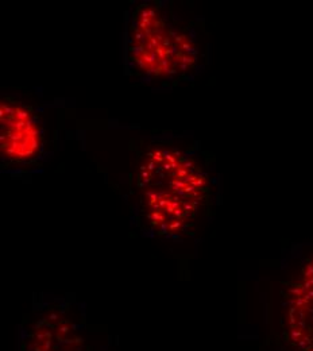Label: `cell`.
Returning a JSON list of instances; mask_svg holds the SVG:
<instances>
[{
  "instance_id": "1",
  "label": "cell",
  "mask_w": 313,
  "mask_h": 351,
  "mask_svg": "<svg viewBox=\"0 0 313 351\" xmlns=\"http://www.w3.org/2000/svg\"><path fill=\"white\" fill-rule=\"evenodd\" d=\"M127 61L139 74L170 77L192 68L196 47L189 35L170 26L159 6L141 4L130 24Z\"/></svg>"
},
{
  "instance_id": "2",
  "label": "cell",
  "mask_w": 313,
  "mask_h": 351,
  "mask_svg": "<svg viewBox=\"0 0 313 351\" xmlns=\"http://www.w3.org/2000/svg\"><path fill=\"white\" fill-rule=\"evenodd\" d=\"M0 150L7 164L29 162L42 149V130L31 105L6 97L0 105Z\"/></svg>"
}]
</instances>
